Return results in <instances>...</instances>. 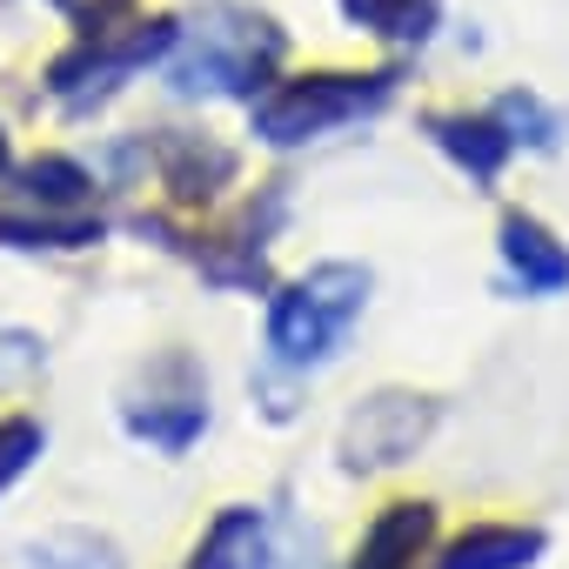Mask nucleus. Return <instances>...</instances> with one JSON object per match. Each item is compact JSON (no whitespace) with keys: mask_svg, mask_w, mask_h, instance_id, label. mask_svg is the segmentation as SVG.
Instances as JSON below:
<instances>
[{"mask_svg":"<svg viewBox=\"0 0 569 569\" xmlns=\"http://www.w3.org/2000/svg\"><path fill=\"white\" fill-rule=\"evenodd\" d=\"M369 289L376 281L356 261H322V268L296 274L289 289H274V302H268V362L296 369V376L336 362L349 329L369 309Z\"/></svg>","mask_w":569,"mask_h":569,"instance_id":"1","label":"nucleus"},{"mask_svg":"<svg viewBox=\"0 0 569 569\" xmlns=\"http://www.w3.org/2000/svg\"><path fill=\"white\" fill-rule=\"evenodd\" d=\"M168 54H174L168 61L174 94H254L274 74V61L289 54V34L248 8H208V14L181 21Z\"/></svg>","mask_w":569,"mask_h":569,"instance_id":"2","label":"nucleus"},{"mask_svg":"<svg viewBox=\"0 0 569 569\" xmlns=\"http://www.w3.org/2000/svg\"><path fill=\"white\" fill-rule=\"evenodd\" d=\"M174 34H181V21H168V14H154V21H121V28H114V21L81 28V41H74L68 54H54L48 94H54L68 114H88V108H101L114 88H128L141 68L168 61Z\"/></svg>","mask_w":569,"mask_h":569,"instance_id":"3","label":"nucleus"},{"mask_svg":"<svg viewBox=\"0 0 569 569\" xmlns=\"http://www.w3.org/2000/svg\"><path fill=\"white\" fill-rule=\"evenodd\" d=\"M396 74H302V81H274L268 94H254V141L268 148H302L322 141L349 121H369L376 108H389Z\"/></svg>","mask_w":569,"mask_h":569,"instance_id":"4","label":"nucleus"},{"mask_svg":"<svg viewBox=\"0 0 569 569\" xmlns=\"http://www.w3.org/2000/svg\"><path fill=\"white\" fill-rule=\"evenodd\" d=\"M422 134H429L469 181L489 188L516 148H556V141H562V121H556L536 94H502V101L482 108V114H422Z\"/></svg>","mask_w":569,"mask_h":569,"instance_id":"5","label":"nucleus"},{"mask_svg":"<svg viewBox=\"0 0 569 569\" xmlns=\"http://www.w3.org/2000/svg\"><path fill=\"white\" fill-rule=\"evenodd\" d=\"M121 422H128L134 442H148L161 456L194 449L201 429H208V376L188 356H161L148 369V396H128L121 402Z\"/></svg>","mask_w":569,"mask_h":569,"instance_id":"6","label":"nucleus"},{"mask_svg":"<svg viewBox=\"0 0 569 569\" xmlns=\"http://www.w3.org/2000/svg\"><path fill=\"white\" fill-rule=\"evenodd\" d=\"M429 436H436V402L416 389H382L342 422V469H356V476L402 469Z\"/></svg>","mask_w":569,"mask_h":569,"instance_id":"7","label":"nucleus"},{"mask_svg":"<svg viewBox=\"0 0 569 569\" xmlns=\"http://www.w3.org/2000/svg\"><path fill=\"white\" fill-rule=\"evenodd\" d=\"M154 168H161V188H168L181 208H194V201H214V194L234 181V148H221V141H208V134L168 128V134H154Z\"/></svg>","mask_w":569,"mask_h":569,"instance_id":"8","label":"nucleus"},{"mask_svg":"<svg viewBox=\"0 0 569 569\" xmlns=\"http://www.w3.org/2000/svg\"><path fill=\"white\" fill-rule=\"evenodd\" d=\"M188 569H281L268 516H261V509H248V502L221 509V516L208 522V536L194 542Z\"/></svg>","mask_w":569,"mask_h":569,"instance_id":"9","label":"nucleus"},{"mask_svg":"<svg viewBox=\"0 0 569 569\" xmlns=\"http://www.w3.org/2000/svg\"><path fill=\"white\" fill-rule=\"evenodd\" d=\"M502 268L522 281V296H562L569 289V248L536 214H502Z\"/></svg>","mask_w":569,"mask_h":569,"instance_id":"10","label":"nucleus"},{"mask_svg":"<svg viewBox=\"0 0 569 569\" xmlns=\"http://www.w3.org/2000/svg\"><path fill=\"white\" fill-rule=\"evenodd\" d=\"M429 536H436V509L429 502H389L369 522V536L356 549V569H416Z\"/></svg>","mask_w":569,"mask_h":569,"instance_id":"11","label":"nucleus"},{"mask_svg":"<svg viewBox=\"0 0 569 569\" xmlns=\"http://www.w3.org/2000/svg\"><path fill=\"white\" fill-rule=\"evenodd\" d=\"M542 556V529H522V522H482L469 536H456L429 569H529Z\"/></svg>","mask_w":569,"mask_h":569,"instance_id":"12","label":"nucleus"},{"mask_svg":"<svg viewBox=\"0 0 569 569\" xmlns=\"http://www.w3.org/2000/svg\"><path fill=\"white\" fill-rule=\"evenodd\" d=\"M342 14L389 48H422L442 21V0H342Z\"/></svg>","mask_w":569,"mask_h":569,"instance_id":"13","label":"nucleus"},{"mask_svg":"<svg viewBox=\"0 0 569 569\" xmlns=\"http://www.w3.org/2000/svg\"><path fill=\"white\" fill-rule=\"evenodd\" d=\"M28 569H121V549L94 529H48L28 542Z\"/></svg>","mask_w":569,"mask_h":569,"instance_id":"14","label":"nucleus"},{"mask_svg":"<svg viewBox=\"0 0 569 569\" xmlns=\"http://www.w3.org/2000/svg\"><path fill=\"white\" fill-rule=\"evenodd\" d=\"M21 181H28V194H34V201H48V208H81V201L94 194L88 168H81V161H61V154H41Z\"/></svg>","mask_w":569,"mask_h":569,"instance_id":"15","label":"nucleus"},{"mask_svg":"<svg viewBox=\"0 0 569 569\" xmlns=\"http://www.w3.org/2000/svg\"><path fill=\"white\" fill-rule=\"evenodd\" d=\"M0 241H14V248H88V241H101V221H88V214H68V221H14V214H0Z\"/></svg>","mask_w":569,"mask_h":569,"instance_id":"16","label":"nucleus"},{"mask_svg":"<svg viewBox=\"0 0 569 569\" xmlns=\"http://www.w3.org/2000/svg\"><path fill=\"white\" fill-rule=\"evenodd\" d=\"M41 449H48V429H41V422H28V416H8V422H0V496H8V489L34 469Z\"/></svg>","mask_w":569,"mask_h":569,"instance_id":"17","label":"nucleus"},{"mask_svg":"<svg viewBox=\"0 0 569 569\" xmlns=\"http://www.w3.org/2000/svg\"><path fill=\"white\" fill-rule=\"evenodd\" d=\"M54 14H68L74 28H101V21H114V14H128V0H48Z\"/></svg>","mask_w":569,"mask_h":569,"instance_id":"18","label":"nucleus"},{"mask_svg":"<svg viewBox=\"0 0 569 569\" xmlns=\"http://www.w3.org/2000/svg\"><path fill=\"white\" fill-rule=\"evenodd\" d=\"M8 168H14V154H8V128H0V181H8Z\"/></svg>","mask_w":569,"mask_h":569,"instance_id":"19","label":"nucleus"}]
</instances>
